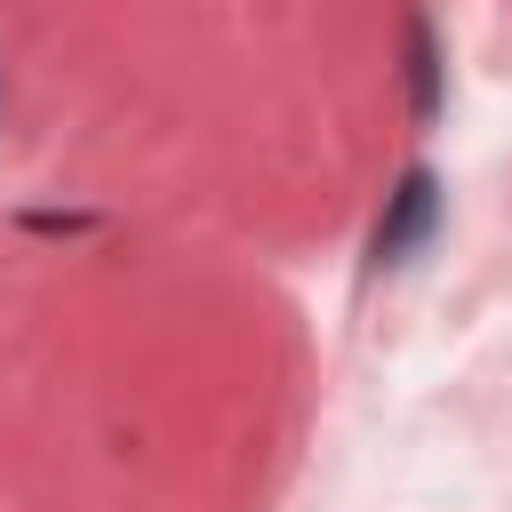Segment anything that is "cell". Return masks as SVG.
I'll use <instances>...</instances> for the list:
<instances>
[{
	"label": "cell",
	"instance_id": "6da1fadb",
	"mask_svg": "<svg viewBox=\"0 0 512 512\" xmlns=\"http://www.w3.org/2000/svg\"><path fill=\"white\" fill-rule=\"evenodd\" d=\"M432 224H440V184H432L424 168H408V176L384 192V216H376L368 256H376V264H400V256H416V248L432 240Z\"/></svg>",
	"mask_w": 512,
	"mask_h": 512
},
{
	"label": "cell",
	"instance_id": "7a4b0ae2",
	"mask_svg": "<svg viewBox=\"0 0 512 512\" xmlns=\"http://www.w3.org/2000/svg\"><path fill=\"white\" fill-rule=\"evenodd\" d=\"M408 104H416V120L440 112V48H432V24H408Z\"/></svg>",
	"mask_w": 512,
	"mask_h": 512
}]
</instances>
